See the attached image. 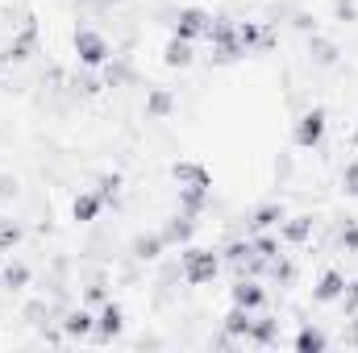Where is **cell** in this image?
I'll return each mask as SVG.
<instances>
[{
  "mask_svg": "<svg viewBox=\"0 0 358 353\" xmlns=\"http://www.w3.org/2000/svg\"><path fill=\"white\" fill-rule=\"evenodd\" d=\"M250 254H255V262H259V266H267L271 258H279V237L255 233V237H250Z\"/></svg>",
  "mask_w": 358,
  "mask_h": 353,
  "instance_id": "obj_21",
  "label": "cell"
},
{
  "mask_svg": "<svg viewBox=\"0 0 358 353\" xmlns=\"http://www.w3.org/2000/svg\"><path fill=\"white\" fill-rule=\"evenodd\" d=\"M121 329H125V312H121L117 303H104L100 316H96V337H100V341H113Z\"/></svg>",
  "mask_w": 358,
  "mask_h": 353,
  "instance_id": "obj_9",
  "label": "cell"
},
{
  "mask_svg": "<svg viewBox=\"0 0 358 353\" xmlns=\"http://www.w3.org/2000/svg\"><path fill=\"white\" fill-rule=\"evenodd\" d=\"M279 237L287 241V246H304L308 237H313V216H283V225H279Z\"/></svg>",
  "mask_w": 358,
  "mask_h": 353,
  "instance_id": "obj_13",
  "label": "cell"
},
{
  "mask_svg": "<svg viewBox=\"0 0 358 353\" xmlns=\"http://www.w3.org/2000/svg\"><path fill=\"white\" fill-rule=\"evenodd\" d=\"M338 17H346V21H350V17H355V4H350V0H338Z\"/></svg>",
  "mask_w": 358,
  "mask_h": 353,
  "instance_id": "obj_31",
  "label": "cell"
},
{
  "mask_svg": "<svg viewBox=\"0 0 358 353\" xmlns=\"http://www.w3.org/2000/svg\"><path fill=\"white\" fill-rule=\"evenodd\" d=\"M225 262H229V266H238V270H242V266H255V270H259L255 254H250V241H234V246L225 250Z\"/></svg>",
  "mask_w": 358,
  "mask_h": 353,
  "instance_id": "obj_23",
  "label": "cell"
},
{
  "mask_svg": "<svg viewBox=\"0 0 358 353\" xmlns=\"http://www.w3.org/2000/svg\"><path fill=\"white\" fill-rule=\"evenodd\" d=\"M238 46H242L246 54L267 50V46H271V33L259 25V21H238Z\"/></svg>",
  "mask_w": 358,
  "mask_h": 353,
  "instance_id": "obj_6",
  "label": "cell"
},
{
  "mask_svg": "<svg viewBox=\"0 0 358 353\" xmlns=\"http://www.w3.org/2000/svg\"><path fill=\"white\" fill-rule=\"evenodd\" d=\"M104 204H108V200H104L100 191H80L76 204H71V216H76L80 225H88V220H96V216L104 212Z\"/></svg>",
  "mask_w": 358,
  "mask_h": 353,
  "instance_id": "obj_10",
  "label": "cell"
},
{
  "mask_svg": "<svg viewBox=\"0 0 358 353\" xmlns=\"http://www.w3.org/2000/svg\"><path fill=\"white\" fill-rule=\"evenodd\" d=\"M283 204L279 200H271V204H259L255 212H250V233H263V229H271V225H283Z\"/></svg>",
  "mask_w": 358,
  "mask_h": 353,
  "instance_id": "obj_14",
  "label": "cell"
},
{
  "mask_svg": "<svg viewBox=\"0 0 358 353\" xmlns=\"http://www.w3.org/2000/svg\"><path fill=\"white\" fill-rule=\"evenodd\" d=\"M250 324H255V312H250V308H238V303H234V312L225 316V333H229V337H242V341H246V337H250Z\"/></svg>",
  "mask_w": 358,
  "mask_h": 353,
  "instance_id": "obj_18",
  "label": "cell"
},
{
  "mask_svg": "<svg viewBox=\"0 0 358 353\" xmlns=\"http://www.w3.org/2000/svg\"><path fill=\"white\" fill-rule=\"evenodd\" d=\"M342 246H346V254H358V220H346V229H342Z\"/></svg>",
  "mask_w": 358,
  "mask_h": 353,
  "instance_id": "obj_27",
  "label": "cell"
},
{
  "mask_svg": "<svg viewBox=\"0 0 358 353\" xmlns=\"http://www.w3.org/2000/svg\"><path fill=\"white\" fill-rule=\"evenodd\" d=\"M342 187H346V195H358V163H346V171H342Z\"/></svg>",
  "mask_w": 358,
  "mask_h": 353,
  "instance_id": "obj_28",
  "label": "cell"
},
{
  "mask_svg": "<svg viewBox=\"0 0 358 353\" xmlns=\"http://www.w3.org/2000/svg\"><path fill=\"white\" fill-rule=\"evenodd\" d=\"M76 54L84 67H104L108 63V42L96 29H76Z\"/></svg>",
  "mask_w": 358,
  "mask_h": 353,
  "instance_id": "obj_4",
  "label": "cell"
},
{
  "mask_svg": "<svg viewBox=\"0 0 358 353\" xmlns=\"http://www.w3.org/2000/svg\"><path fill=\"white\" fill-rule=\"evenodd\" d=\"M179 266H183V278H187L192 287H204V283H213V278H217V270H221V258H217L213 250H200V246H183V254H179Z\"/></svg>",
  "mask_w": 358,
  "mask_h": 353,
  "instance_id": "obj_1",
  "label": "cell"
},
{
  "mask_svg": "<svg viewBox=\"0 0 358 353\" xmlns=\"http://www.w3.org/2000/svg\"><path fill=\"white\" fill-rule=\"evenodd\" d=\"M321 137H325V108H308V112L296 121L292 142H296L300 150H313V146H321Z\"/></svg>",
  "mask_w": 358,
  "mask_h": 353,
  "instance_id": "obj_2",
  "label": "cell"
},
{
  "mask_svg": "<svg viewBox=\"0 0 358 353\" xmlns=\"http://www.w3.org/2000/svg\"><path fill=\"white\" fill-rule=\"evenodd\" d=\"M163 250H167L163 233H138V237H134V246H129V254H134L138 262H155Z\"/></svg>",
  "mask_w": 358,
  "mask_h": 353,
  "instance_id": "obj_12",
  "label": "cell"
},
{
  "mask_svg": "<svg viewBox=\"0 0 358 353\" xmlns=\"http://www.w3.org/2000/svg\"><path fill=\"white\" fill-rule=\"evenodd\" d=\"M17 241H21V229L4 220V225H0V250H8V246H17Z\"/></svg>",
  "mask_w": 358,
  "mask_h": 353,
  "instance_id": "obj_29",
  "label": "cell"
},
{
  "mask_svg": "<svg viewBox=\"0 0 358 353\" xmlns=\"http://www.w3.org/2000/svg\"><path fill=\"white\" fill-rule=\"evenodd\" d=\"M117 187H121V179H117V175L100 179V195H104V200H113V195H117Z\"/></svg>",
  "mask_w": 358,
  "mask_h": 353,
  "instance_id": "obj_30",
  "label": "cell"
},
{
  "mask_svg": "<svg viewBox=\"0 0 358 353\" xmlns=\"http://www.w3.org/2000/svg\"><path fill=\"white\" fill-rule=\"evenodd\" d=\"M171 179H176L179 187H213V175H208L204 163H176Z\"/></svg>",
  "mask_w": 358,
  "mask_h": 353,
  "instance_id": "obj_5",
  "label": "cell"
},
{
  "mask_svg": "<svg viewBox=\"0 0 358 353\" xmlns=\"http://www.w3.org/2000/svg\"><path fill=\"white\" fill-rule=\"evenodd\" d=\"M313 295H317V303H338V299L346 295V274H342V270H325Z\"/></svg>",
  "mask_w": 358,
  "mask_h": 353,
  "instance_id": "obj_7",
  "label": "cell"
},
{
  "mask_svg": "<svg viewBox=\"0 0 358 353\" xmlns=\"http://www.w3.org/2000/svg\"><path fill=\"white\" fill-rule=\"evenodd\" d=\"M308 50H313V59H317L321 67H334V63H338V46H334V42H325V38H313V46H308Z\"/></svg>",
  "mask_w": 358,
  "mask_h": 353,
  "instance_id": "obj_24",
  "label": "cell"
},
{
  "mask_svg": "<svg viewBox=\"0 0 358 353\" xmlns=\"http://www.w3.org/2000/svg\"><path fill=\"white\" fill-rule=\"evenodd\" d=\"M355 146H358V129H355Z\"/></svg>",
  "mask_w": 358,
  "mask_h": 353,
  "instance_id": "obj_33",
  "label": "cell"
},
{
  "mask_svg": "<svg viewBox=\"0 0 358 353\" xmlns=\"http://www.w3.org/2000/svg\"><path fill=\"white\" fill-rule=\"evenodd\" d=\"M171 108H176V91H167V88H150L146 91V117L163 121V117H171Z\"/></svg>",
  "mask_w": 358,
  "mask_h": 353,
  "instance_id": "obj_15",
  "label": "cell"
},
{
  "mask_svg": "<svg viewBox=\"0 0 358 353\" xmlns=\"http://www.w3.org/2000/svg\"><path fill=\"white\" fill-rule=\"evenodd\" d=\"M208 25H213V17H208L204 8H196V4H187V8L176 13V38H183V42L208 38Z\"/></svg>",
  "mask_w": 358,
  "mask_h": 353,
  "instance_id": "obj_3",
  "label": "cell"
},
{
  "mask_svg": "<svg viewBox=\"0 0 358 353\" xmlns=\"http://www.w3.org/2000/svg\"><path fill=\"white\" fill-rule=\"evenodd\" d=\"M229 295H234V303H238V308H250V312H259V308L267 303V291H263L259 283H250V278H238Z\"/></svg>",
  "mask_w": 358,
  "mask_h": 353,
  "instance_id": "obj_8",
  "label": "cell"
},
{
  "mask_svg": "<svg viewBox=\"0 0 358 353\" xmlns=\"http://www.w3.org/2000/svg\"><path fill=\"white\" fill-rule=\"evenodd\" d=\"M192 237H196V216H192V212L171 216V225L163 229V241H167V246H187Z\"/></svg>",
  "mask_w": 358,
  "mask_h": 353,
  "instance_id": "obj_11",
  "label": "cell"
},
{
  "mask_svg": "<svg viewBox=\"0 0 358 353\" xmlns=\"http://www.w3.org/2000/svg\"><path fill=\"white\" fill-rule=\"evenodd\" d=\"M88 299H92V303H100V299H104V287H100V283H96V287H88Z\"/></svg>",
  "mask_w": 358,
  "mask_h": 353,
  "instance_id": "obj_32",
  "label": "cell"
},
{
  "mask_svg": "<svg viewBox=\"0 0 358 353\" xmlns=\"http://www.w3.org/2000/svg\"><path fill=\"white\" fill-rule=\"evenodd\" d=\"M163 63H167V67H179V71H183V67H192V42L171 38V42H167V50H163Z\"/></svg>",
  "mask_w": 358,
  "mask_h": 353,
  "instance_id": "obj_20",
  "label": "cell"
},
{
  "mask_svg": "<svg viewBox=\"0 0 358 353\" xmlns=\"http://www.w3.org/2000/svg\"><path fill=\"white\" fill-rule=\"evenodd\" d=\"M329 345V337L321 333V329H313V324H304L300 333H296V350L300 353H317V350H325Z\"/></svg>",
  "mask_w": 358,
  "mask_h": 353,
  "instance_id": "obj_22",
  "label": "cell"
},
{
  "mask_svg": "<svg viewBox=\"0 0 358 353\" xmlns=\"http://www.w3.org/2000/svg\"><path fill=\"white\" fill-rule=\"evenodd\" d=\"M246 341H255V345H275V341H279V320H271V316H255Z\"/></svg>",
  "mask_w": 358,
  "mask_h": 353,
  "instance_id": "obj_19",
  "label": "cell"
},
{
  "mask_svg": "<svg viewBox=\"0 0 358 353\" xmlns=\"http://www.w3.org/2000/svg\"><path fill=\"white\" fill-rule=\"evenodd\" d=\"M63 333H67V337H92V333H96V316H92L88 308H76V312H67V320H63Z\"/></svg>",
  "mask_w": 358,
  "mask_h": 353,
  "instance_id": "obj_17",
  "label": "cell"
},
{
  "mask_svg": "<svg viewBox=\"0 0 358 353\" xmlns=\"http://www.w3.org/2000/svg\"><path fill=\"white\" fill-rule=\"evenodd\" d=\"M34 38H38V33H34V29H25V33L13 42V50H8V54H13V59H29V50H34Z\"/></svg>",
  "mask_w": 358,
  "mask_h": 353,
  "instance_id": "obj_26",
  "label": "cell"
},
{
  "mask_svg": "<svg viewBox=\"0 0 358 353\" xmlns=\"http://www.w3.org/2000/svg\"><path fill=\"white\" fill-rule=\"evenodd\" d=\"M0 278H4V287H13V291H17V287H25V283H29V266L8 262L4 270H0Z\"/></svg>",
  "mask_w": 358,
  "mask_h": 353,
  "instance_id": "obj_25",
  "label": "cell"
},
{
  "mask_svg": "<svg viewBox=\"0 0 358 353\" xmlns=\"http://www.w3.org/2000/svg\"><path fill=\"white\" fill-rule=\"evenodd\" d=\"M208 200H213V187H179V208L192 216H200L208 208Z\"/></svg>",
  "mask_w": 358,
  "mask_h": 353,
  "instance_id": "obj_16",
  "label": "cell"
}]
</instances>
